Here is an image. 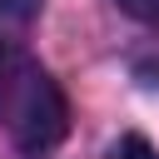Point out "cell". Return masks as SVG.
<instances>
[{"instance_id": "277c9868", "label": "cell", "mask_w": 159, "mask_h": 159, "mask_svg": "<svg viewBox=\"0 0 159 159\" xmlns=\"http://www.w3.org/2000/svg\"><path fill=\"white\" fill-rule=\"evenodd\" d=\"M0 65H5V50H0Z\"/></svg>"}, {"instance_id": "7a4b0ae2", "label": "cell", "mask_w": 159, "mask_h": 159, "mask_svg": "<svg viewBox=\"0 0 159 159\" xmlns=\"http://www.w3.org/2000/svg\"><path fill=\"white\" fill-rule=\"evenodd\" d=\"M104 159H159V154H154V144H149L144 134H124L119 144L104 149Z\"/></svg>"}, {"instance_id": "3957f363", "label": "cell", "mask_w": 159, "mask_h": 159, "mask_svg": "<svg viewBox=\"0 0 159 159\" xmlns=\"http://www.w3.org/2000/svg\"><path fill=\"white\" fill-rule=\"evenodd\" d=\"M0 5H5V10H10V15H30V10H35V5H40V0H0Z\"/></svg>"}, {"instance_id": "6da1fadb", "label": "cell", "mask_w": 159, "mask_h": 159, "mask_svg": "<svg viewBox=\"0 0 159 159\" xmlns=\"http://www.w3.org/2000/svg\"><path fill=\"white\" fill-rule=\"evenodd\" d=\"M5 129L15 139L20 154H50L65 129H70V104H65V89L40 70V65H20L15 80H5Z\"/></svg>"}]
</instances>
